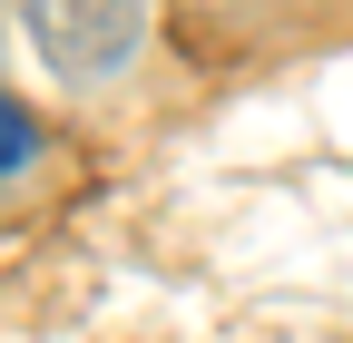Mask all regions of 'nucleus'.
<instances>
[{"mask_svg": "<svg viewBox=\"0 0 353 343\" xmlns=\"http://www.w3.org/2000/svg\"><path fill=\"white\" fill-rule=\"evenodd\" d=\"M20 157H30V108H20V98H0V177H10Z\"/></svg>", "mask_w": 353, "mask_h": 343, "instance_id": "f03ea898", "label": "nucleus"}, {"mask_svg": "<svg viewBox=\"0 0 353 343\" xmlns=\"http://www.w3.org/2000/svg\"><path fill=\"white\" fill-rule=\"evenodd\" d=\"M20 20L59 79H108L138 50V0H20Z\"/></svg>", "mask_w": 353, "mask_h": 343, "instance_id": "f257e3e1", "label": "nucleus"}]
</instances>
